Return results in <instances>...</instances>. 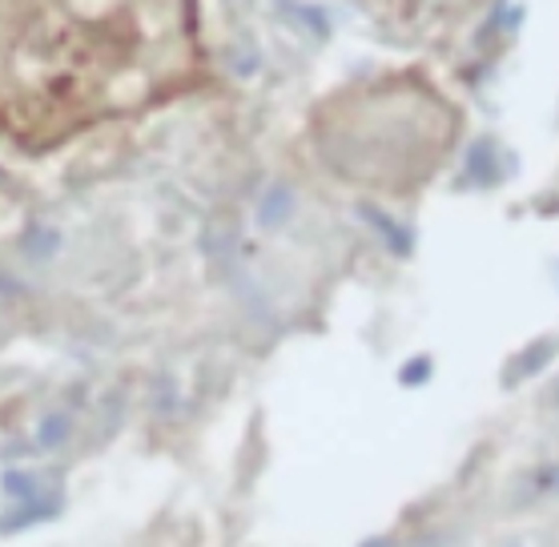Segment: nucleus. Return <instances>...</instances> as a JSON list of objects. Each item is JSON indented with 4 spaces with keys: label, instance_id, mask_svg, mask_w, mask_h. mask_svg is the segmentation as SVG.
Returning <instances> with one entry per match:
<instances>
[{
    "label": "nucleus",
    "instance_id": "f257e3e1",
    "mask_svg": "<svg viewBox=\"0 0 559 547\" xmlns=\"http://www.w3.org/2000/svg\"><path fill=\"white\" fill-rule=\"evenodd\" d=\"M374 547H379V544H374Z\"/></svg>",
    "mask_w": 559,
    "mask_h": 547
}]
</instances>
